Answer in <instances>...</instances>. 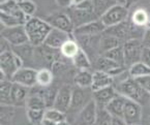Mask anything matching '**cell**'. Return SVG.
Returning a JSON list of instances; mask_svg holds the SVG:
<instances>
[{
	"mask_svg": "<svg viewBox=\"0 0 150 125\" xmlns=\"http://www.w3.org/2000/svg\"><path fill=\"white\" fill-rule=\"evenodd\" d=\"M106 29L107 28L105 27V25L98 19L96 21H93V22L76 28L73 35L74 36H78V35H102Z\"/></svg>",
	"mask_w": 150,
	"mask_h": 125,
	"instance_id": "cell-20",
	"label": "cell"
},
{
	"mask_svg": "<svg viewBox=\"0 0 150 125\" xmlns=\"http://www.w3.org/2000/svg\"><path fill=\"white\" fill-rule=\"evenodd\" d=\"M142 44L145 48H150V25L145 29V32L142 37Z\"/></svg>",
	"mask_w": 150,
	"mask_h": 125,
	"instance_id": "cell-43",
	"label": "cell"
},
{
	"mask_svg": "<svg viewBox=\"0 0 150 125\" xmlns=\"http://www.w3.org/2000/svg\"><path fill=\"white\" fill-rule=\"evenodd\" d=\"M26 115L29 122L33 125L40 124L45 119V110H31L26 109Z\"/></svg>",
	"mask_w": 150,
	"mask_h": 125,
	"instance_id": "cell-38",
	"label": "cell"
},
{
	"mask_svg": "<svg viewBox=\"0 0 150 125\" xmlns=\"http://www.w3.org/2000/svg\"><path fill=\"white\" fill-rule=\"evenodd\" d=\"M47 108H48L47 103L42 97L35 94L29 95L26 102V109H31V110H46Z\"/></svg>",
	"mask_w": 150,
	"mask_h": 125,
	"instance_id": "cell-34",
	"label": "cell"
},
{
	"mask_svg": "<svg viewBox=\"0 0 150 125\" xmlns=\"http://www.w3.org/2000/svg\"><path fill=\"white\" fill-rule=\"evenodd\" d=\"M112 125H127L123 118H119V117H113L112 119Z\"/></svg>",
	"mask_w": 150,
	"mask_h": 125,
	"instance_id": "cell-45",
	"label": "cell"
},
{
	"mask_svg": "<svg viewBox=\"0 0 150 125\" xmlns=\"http://www.w3.org/2000/svg\"><path fill=\"white\" fill-rule=\"evenodd\" d=\"M57 125H71V123L69 122V121H62V122H59L57 123Z\"/></svg>",
	"mask_w": 150,
	"mask_h": 125,
	"instance_id": "cell-49",
	"label": "cell"
},
{
	"mask_svg": "<svg viewBox=\"0 0 150 125\" xmlns=\"http://www.w3.org/2000/svg\"><path fill=\"white\" fill-rule=\"evenodd\" d=\"M87 0H73V5L71 6H78V5H81L82 3H84Z\"/></svg>",
	"mask_w": 150,
	"mask_h": 125,
	"instance_id": "cell-48",
	"label": "cell"
},
{
	"mask_svg": "<svg viewBox=\"0 0 150 125\" xmlns=\"http://www.w3.org/2000/svg\"><path fill=\"white\" fill-rule=\"evenodd\" d=\"M1 37L11 44V47H19L29 42L24 25L15 27H2Z\"/></svg>",
	"mask_w": 150,
	"mask_h": 125,
	"instance_id": "cell-7",
	"label": "cell"
},
{
	"mask_svg": "<svg viewBox=\"0 0 150 125\" xmlns=\"http://www.w3.org/2000/svg\"><path fill=\"white\" fill-rule=\"evenodd\" d=\"M1 125H2V124H1Z\"/></svg>",
	"mask_w": 150,
	"mask_h": 125,
	"instance_id": "cell-53",
	"label": "cell"
},
{
	"mask_svg": "<svg viewBox=\"0 0 150 125\" xmlns=\"http://www.w3.org/2000/svg\"><path fill=\"white\" fill-rule=\"evenodd\" d=\"M136 1H137V0H127V7L129 6V5L132 4V3L136 2Z\"/></svg>",
	"mask_w": 150,
	"mask_h": 125,
	"instance_id": "cell-50",
	"label": "cell"
},
{
	"mask_svg": "<svg viewBox=\"0 0 150 125\" xmlns=\"http://www.w3.org/2000/svg\"><path fill=\"white\" fill-rule=\"evenodd\" d=\"M114 85V77L104 71L94 70L93 71V81L91 89L92 91H96L103 88L110 87Z\"/></svg>",
	"mask_w": 150,
	"mask_h": 125,
	"instance_id": "cell-21",
	"label": "cell"
},
{
	"mask_svg": "<svg viewBox=\"0 0 150 125\" xmlns=\"http://www.w3.org/2000/svg\"><path fill=\"white\" fill-rule=\"evenodd\" d=\"M128 73H129L130 77L132 79H139L142 77H146V76H150V67L143 62H138L132 65L128 68Z\"/></svg>",
	"mask_w": 150,
	"mask_h": 125,
	"instance_id": "cell-31",
	"label": "cell"
},
{
	"mask_svg": "<svg viewBox=\"0 0 150 125\" xmlns=\"http://www.w3.org/2000/svg\"><path fill=\"white\" fill-rule=\"evenodd\" d=\"M122 44H123V42L118 40L117 37L104 32L102 34V37H100V46H99L100 55H104L105 53H107L108 51L112 50L114 48H117L119 46H122Z\"/></svg>",
	"mask_w": 150,
	"mask_h": 125,
	"instance_id": "cell-23",
	"label": "cell"
},
{
	"mask_svg": "<svg viewBox=\"0 0 150 125\" xmlns=\"http://www.w3.org/2000/svg\"><path fill=\"white\" fill-rule=\"evenodd\" d=\"M45 119L53 121L55 123H59L62 121H65L67 119L66 114L61 111L57 110L55 108H47L45 110Z\"/></svg>",
	"mask_w": 150,
	"mask_h": 125,
	"instance_id": "cell-35",
	"label": "cell"
},
{
	"mask_svg": "<svg viewBox=\"0 0 150 125\" xmlns=\"http://www.w3.org/2000/svg\"><path fill=\"white\" fill-rule=\"evenodd\" d=\"M73 37H74V35L69 34V33L64 32V31H61V30H59V29L53 28L51 30V32L49 33L48 36H47L44 44L49 47V48L54 49V50H60L61 47L63 46L67 40H69Z\"/></svg>",
	"mask_w": 150,
	"mask_h": 125,
	"instance_id": "cell-16",
	"label": "cell"
},
{
	"mask_svg": "<svg viewBox=\"0 0 150 125\" xmlns=\"http://www.w3.org/2000/svg\"><path fill=\"white\" fill-rule=\"evenodd\" d=\"M15 109L13 105H1V124L4 122H9L15 117Z\"/></svg>",
	"mask_w": 150,
	"mask_h": 125,
	"instance_id": "cell-40",
	"label": "cell"
},
{
	"mask_svg": "<svg viewBox=\"0 0 150 125\" xmlns=\"http://www.w3.org/2000/svg\"><path fill=\"white\" fill-rule=\"evenodd\" d=\"M66 11H67L66 13H69L74 26H75V29L99 19L96 16V13L93 11H91V9H84L71 6L66 9Z\"/></svg>",
	"mask_w": 150,
	"mask_h": 125,
	"instance_id": "cell-9",
	"label": "cell"
},
{
	"mask_svg": "<svg viewBox=\"0 0 150 125\" xmlns=\"http://www.w3.org/2000/svg\"><path fill=\"white\" fill-rule=\"evenodd\" d=\"M97 115V105L94 99H91L87 105L78 114L76 125H95Z\"/></svg>",
	"mask_w": 150,
	"mask_h": 125,
	"instance_id": "cell-15",
	"label": "cell"
},
{
	"mask_svg": "<svg viewBox=\"0 0 150 125\" xmlns=\"http://www.w3.org/2000/svg\"><path fill=\"white\" fill-rule=\"evenodd\" d=\"M0 23L2 27H15L24 25V23L21 22L20 20L11 17L9 15H6L4 13H0Z\"/></svg>",
	"mask_w": 150,
	"mask_h": 125,
	"instance_id": "cell-39",
	"label": "cell"
},
{
	"mask_svg": "<svg viewBox=\"0 0 150 125\" xmlns=\"http://www.w3.org/2000/svg\"><path fill=\"white\" fill-rule=\"evenodd\" d=\"M140 125H143V124H140Z\"/></svg>",
	"mask_w": 150,
	"mask_h": 125,
	"instance_id": "cell-51",
	"label": "cell"
},
{
	"mask_svg": "<svg viewBox=\"0 0 150 125\" xmlns=\"http://www.w3.org/2000/svg\"><path fill=\"white\" fill-rule=\"evenodd\" d=\"M18 4L21 11L28 18L33 17V15L35 13L36 9H38V6L32 0H18Z\"/></svg>",
	"mask_w": 150,
	"mask_h": 125,
	"instance_id": "cell-36",
	"label": "cell"
},
{
	"mask_svg": "<svg viewBox=\"0 0 150 125\" xmlns=\"http://www.w3.org/2000/svg\"><path fill=\"white\" fill-rule=\"evenodd\" d=\"M149 107H150V105H149Z\"/></svg>",
	"mask_w": 150,
	"mask_h": 125,
	"instance_id": "cell-52",
	"label": "cell"
},
{
	"mask_svg": "<svg viewBox=\"0 0 150 125\" xmlns=\"http://www.w3.org/2000/svg\"><path fill=\"white\" fill-rule=\"evenodd\" d=\"M143 49L144 46L141 40H130L123 44L124 61L127 69L135 63L141 61Z\"/></svg>",
	"mask_w": 150,
	"mask_h": 125,
	"instance_id": "cell-8",
	"label": "cell"
},
{
	"mask_svg": "<svg viewBox=\"0 0 150 125\" xmlns=\"http://www.w3.org/2000/svg\"><path fill=\"white\" fill-rule=\"evenodd\" d=\"M36 77H38V69L33 67L24 66V67L20 68L13 75L11 82L16 84H20V85L25 86V87L32 88L38 85Z\"/></svg>",
	"mask_w": 150,
	"mask_h": 125,
	"instance_id": "cell-12",
	"label": "cell"
},
{
	"mask_svg": "<svg viewBox=\"0 0 150 125\" xmlns=\"http://www.w3.org/2000/svg\"><path fill=\"white\" fill-rule=\"evenodd\" d=\"M114 87L117 90L118 94L122 95L129 100L138 102L143 108L150 105V94L146 92L139 85V83L132 77L117 85H115Z\"/></svg>",
	"mask_w": 150,
	"mask_h": 125,
	"instance_id": "cell-1",
	"label": "cell"
},
{
	"mask_svg": "<svg viewBox=\"0 0 150 125\" xmlns=\"http://www.w3.org/2000/svg\"><path fill=\"white\" fill-rule=\"evenodd\" d=\"M130 21L136 26L147 28L150 25V16L145 9L139 8L132 13V17H130Z\"/></svg>",
	"mask_w": 150,
	"mask_h": 125,
	"instance_id": "cell-30",
	"label": "cell"
},
{
	"mask_svg": "<svg viewBox=\"0 0 150 125\" xmlns=\"http://www.w3.org/2000/svg\"><path fill=\"white\" fill-rule=\"evenodd\" d=\"M127 98H125L122 95L118 94L114 99L110 101L108 105L105 107L107 111L112 115L113 117H119V118H123V112H124V107Z\"/></svg>",
	"mask_w": 150,
	"mask_h": 125,
	"instance_id": "cell-22",
	"label": "cell"
},
{
	"mask_svg": "<svg viewBox=\"0 0 150 125\" xmlns=\"http://www.w3.org/2000/svg\"><path fill=\"white\" fill-rule=\"evenodd\" d=\"M141 62H143L144 64H146V65H148L150 67V48H145L144 47L143 52H142Z\"/></svg>",
	"mask_w": 150,
	"mask_h": 125,
	"instance_id": "cell-42",
	"label": "cell"
},
{
	"mask_svg": "<svg viewBox=\"0 0 150 125\" xmlns=\"http://www.w3.org/2000/svg\"><path fill=\"white\" fill-rule=\"evenodd\" d=\"M24 27L29 42L34 47H40L44 44L47 36L53 29V27L46 20L36 17L29 18L27 22L25 23Z\"/></svg>",
	"mask_w": 150,
	"mask_h": 125,
	"instance_id": "cell-2",
	"label": "cell"
},
{
	"mask_svg": "<svg viewBox=\"0 0 150 125\" xmlns=\"http://www.w3.org/2000/svg\"><path fill=\"white\" fill-rule=\"evenodd\" d=\"M58 6L62 7V8H69L73 5V0H55Z\"/></svg>",
	"mask_w": 150,
	"mask_h": 125,
	"instance_id": "cell-44",
	"label": "cell"
},
{
	"mask_svg": "<svg viewBox=\"0 0 150 125\" xmlns=\"http://www.w3.org/2000/svg\"><path fill=\"white\" fill-rule=\"evenodd\" d=\"M46 21L51 25L53 28L59 29L64 32H67L73 35L75 31V26L71 22L69 13L64 11H57L52 15L48 16Z\"/></svg>",
	"mask_w": 150,
	"mask_h": 125,
	"instance_id": "cell-10",
	"label": "cell"
},
{
	"mask_svg": "<svg viewBox=\"0 0 150 125\" xmlns=\"http://www.w3.org/2000/svg\"><path fill=\"white\" fill-rule=\"evenodd\" d=\"M31 88L25 87L20 84H13L11 89V105L13 107H26L27 99L30 95Z\"/></svg>",
	"mask_w": 150,
	"mask_h": 125,
	"instance_id": "cell-18",
	"label": "cell"
},
{
	"mask_svg": "<svg viewBox=\"0 0 150 125\" xmlns=\"http://www.w3.org/2000/svg\"><path fill=\"white\" fill-rule=\"evenodd\" d=\"M71 96H73V87L69 84H64L58 89L57 95L54 100V105L52 108L61 111L63 113H67L69 110L71 102Z\"/></svg>",
	"mask_w": 150,
	"mask_h": 125,
	"instance_id": "cell-13",
	"label": "cell"
},
{
	"mask_svg": "<svg viewBox=\"0 0 150 125\" xmlns=\"http://www.w3.org/2000/svg\"><path fill=\"white\" fill-rule=\"evenodd\" d=\"M71 62H73L74 66L78 70H83V69L90 70L93 65L90 58L88 57V55L82 49L79 51V53H78L77 55L71 59Z\"/></svg>",
	"mask_w": 150,
	"mask_h": 125,
	"instance_id": "cell-29",
	"label": "cell"
},
{
	"mask_svg": "<svg viewBox=\"0 0 150 125\" xmlns=\"http://www.w3.org/2000/svg\"><path fill=\"white\" fill-rule=\"evenodd\" d=\"M135 80L139 83V85L143 88L146 92H148L150 94V76H146V77H142Z\"/></svg>",
	"mask_w": 150,
	"mask_h": 125,
	"instance_id": "cell-41",
	"label": "cell"
},
{
	"mask_svg": "<svg viewBox=\"0 0 150 125\" xmlns=\"http://www.w3.org/2000/svg\"><path fill=\"white\" fill-rule=\"evenodd\" d=\"M74 37L78 42L80 48L88 55L92 64L94 63L95 60L100 56L99 46L102 35H78Z\"/></svg>",
	"mask_w": 150,
	"mask_h": 125,
	"instance_id": "cell-5",
	"label": "cell"
},
{
	"mask_svg": "<svg viewBox=\"0 0 150 125\" xmlns=\"http://www.w3.org/2000/svg\"><path fill=\"white\" fill-rule=\"evenodd\" d=\"M93 81V73L89 69L78 70L74 76V84L75 86L81 88H91Z\"/></svg>",
	"mask_w": 150,
	"mask_h": 125,
	"instance_id": "cell-24",
	"label": "cell"
},
{
	"mask_svg": "<svg viewBox=\"0 0 150 125\" xmlns=\"http://www.w3.org/2000/svg\"><path fill=\"white\" fill-rule=\"evenodd\" d=\"M80 50H81V48H80L79 44H78V42L75 40V37H73L69 40H67V42L61 47V49H60L59 51H60V53H61V55L63 56L65 59L71 60L77 55L78 53H79Z\"/></svg>",
	"mask_w": 150,
	"mask_h": 125,
	"instance_id": "cell-26",
	"label": "cell"
},
{
	"mask_svg": "<svg viewBox=\"0 0 150 125\" xmlns=\"http://www.w3.org/2000/svg\"><path fill=\"white\" fill-rule=\"evenodd\" d=\"M0 13H4L6 15H9L16 19H18L21 22L24 23V25L29 19L21 11L18 4V0H3L0 4Z\"/></svg>",
	"mask_w": 150,
	"mask_h": 125,
	"instance_id": "cell-17",
	"label": "cell"
},
{
	"mask_svg": "<svg viewBox=\"0 0 150 125\" xmlns=\"http://www.w3.org/2000/svg\"><path fill=\"white\" fill-rule=\"evenodd\" d=\"M40 124L42 125H57V123L53 122V121H51V120H49V119H44Z\"/></svg>",
	"mask_w": 150,
	"mask_h": 125,
	"instance_id": "cell-46",
	"label": "cell"
},
{
	"mask_svg": "<svg viewBox=\"0 0 150 125\" xmlns=\"http://www.w3.org/2000/svg\"><path fill=\"white\" fill-rule=\"evenodd\" d=\"M116 4L119 5H124V6L127 7V0H114Z\"/></svg>",
	"mask_w": 150,
	"mask_h": 125,
	"instance_id": "cell-47",
	"label": "cell"
},
{
	"mask_svg": "<svg viewBox=\"0 0 150 125\" xmlns=\"http://www.w3.org/2000/svg\"><path fill=\"white\" fill-rule=\"evenodd\" d=\"M123 120L127 125H140L143 120V107L127 99L124 107Z\"/></svg>",
	"mask_w": 150,
	"mask_h": 125,
	"instance_id": "cell-11",
	"label": "cell"
},
{
	"mask_svg": "<svg viewBox=\"0 0 150 125\" xmlns=\"http://www.w3.org/2000/svg\"><path fill=\"white\" fill-rule=\"evenodd\" d=\"M36 82H38V86H40V87H51L54 82L53 70L48 67L38 69Z\"/></svg>",
	"mask_w": 150,
	"mask_h": 125,
	"instance_id": "cell-28",
	"label": "cell"
},
{
	"mask_svg": "<svg viewBox=\"0 0 150 125\" xmlns=\"http://www.w3.org/2000/svg\"><path fill=\"white\" fill-rule=\"evenodd\" d=\"M93 98V91L91 88L73 87V96L69 112L66 114H79L87 105V103Z\"/></svg>",
	"mask_w": 150,
	"mask_h": 125,
	"instance_id": "cell-4",
	"label": "cell"
},
{
	"mask_svg": "<svg viewBox=\"0 0 150 125\" xmlns=\"http://www.w3.org/2000/svg\"><path fill=\"white\" fill-rule=\"evenodd\" d=\"M22 67H24L22 59L13 50L0 53V73L4 76L5 80L11 81L13 75Z\"/></svg>",
	"mask_w": 150,
	"mask_h": 125,
	"instance_id": "cell-3",
	"label": "cell"
},
{
	"mask_svg": "<svg viewBox=\"0 0 150 125\" xmlns=\"http://www.w3.org/2000/svg\"><path fill=\"white\" fill-rule=\"evenodd\" d=\"M13 51L16 55H18L22 59L24 65L26 60L31 61L32 59H34L35 47L33 46V44H31L30 42H27V44H22V46H19V47H13Z\"/></svg>",
	"mask_w": 150,
	"mask_h": 125,
	"instance_id": "cell-25",
	"label": "cell"
},
{
	"mask_svg": "<svg viewBox=\"0 0 150 125\" xmlns=\"http://www.w3.org/2000/svg\"><path fill=\"white\" fill-rule=\"evenodd\" d=\"M117 95L118 92L115 89L114 86H110V87L103 88V89H99V90L93 91V99L96 102L97 107H99V108H105Z\"/></svg>",
	"mask_w": 150,
	"mask_h": 125,
	"instance_id": "cell-19",
	"label": "cell"
},
{
	"mask_svg": "<svg viewBox=\"0 0 150 125\" xmlns=\"http://www.w3.org/2000/svg\"><path fill=\"white\" fill-rule=\"evenodd\" d=\"M90 1L92 3L93 11L98 18L102 17L103 13H106L110 7L116 4L114 0H90Z\"/></svg>",
	"mask_w": 150,
	"mask_h": 125,
	"instance_id": "cell-32",
	"label": "cell"
},
{
	"mask_svg": "<svg viewBox=\"0 0 150 125\" xmlns=\"http://www.w3.org/2000/svg\"><path fill=\"white\" fill-rule=\"evenodd\" d=\"M113 116L105 108L97 107V115L95 125H112Z\"/></svg>",
	"mask_w": 150,
	"mask_h": 125,
	"instance_id": "cell-37",
	"label": "cell"
},
{
	"mask_svg": "<svg viewBox=\"0 0 150 125\" xmlns=\"http://www.w3.org/2000/svg\"><path fill=\"white\" fill-rule=\"evenodd\" d=\"M13 82L9 80L0 81V102L1 105H11Z\"/></svg>",
	"mask_w": 150,
	"mask_h": 125,
	"instance_id": "cell-27",
	"label": "cell"
},
{
	"mask_svg": "<svg viewBox=\"0 0 150 125\" xmlns=\"http://www.w3.org/2000/svg\"><path fill=\"white\" fill-rule=\"evenodd\" d=\"M104 56L112 59L113 61H115L116 63L120 64L122 66H125V61H124V51H123V44L119 46L117 48H114L112 50L108 51L107 53H105Z\"/></svg>",
	"mask_w": 150,
	"mask_h": 125,
	"instance_id": "cell-33",
	"label": "cell"
},
{
	"mask_svg": "<svg viewBox=\"0 0 150 125\" xmlns=\"http://www.w3.org/2000/svg\"><path fill=\"white\" fill-rule=\"evenodd\" d=\"M93 64L95 66V70L104 71V73H109V75L113 76V77H116L119 73H123L124 70L127 69L125 66H122L120 64L116 63L112 59H110V58L106 57L104 55L99 56Z\"/></svg>",
	"mask_w": 150,
	"mask_h": 125,
	"instance_id": "cell-14",
	"label": "cell"
},
{
	"mask_svg": "<svg viewBox=\"0 0 150 125\" xmlns=\"http://www.w3.org/2000/svg\"><path fill=\"white\" fill-rule=\"evenodd\" d=\"M128 16H129L128 7L124 6V5L115 4L112 7H110L105 13H103L102 17L99 18V20L102 21L106 28H109V27H113L115 25L127 21Z\"/></svg>",
	"mask_w": 150,
	"mask_h": 125,
	"instance_id": "cell-6",
	"label": "cell"
}]
</instances>
